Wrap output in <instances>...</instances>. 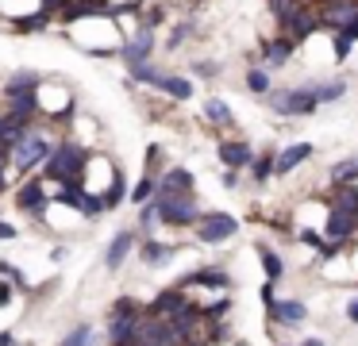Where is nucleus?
<instances>
[{
  "label": "nucleus",
  "mask_w": 358,
  "mask_h": 346,
  "mask_svg": "<svg viewBox=\"0 0 358 346\" xmlns=\"http://www.w3.org/2000/svg\"><path fill=\"white\" fill-rule=\"evenodd\" d=\"M262 100L278 120H308L324 108L312 85H281V89H270Z\"/></svg>",
  "instance_id": "f257e3e1"
},
{
  "label": "nucleus",
  "mask_w": 358,
  "mask_h": 346,
  "mask_svg": "<svg viewBox=\"0 0 358 346\" xmlns=\"http://www.w3.org/2000/svg\"><path fill=\"white\" fill-rule=\"evenodd\" d=\"M85 161H89V154L78 143L50 146L47 161H43V173H47L43 181H81L85 177Z\"/></svg>",
  "instance_id": "f03ea898"
},
{
  "label": "nucleus",
  "mask_w": 358,
  "mask_h": 346,
  "mask_svg": "<svg viewBox=\"0 0 358 346\" xmlns=\"http://www.w3.org/2000/svg\"><path fill=\"white\" fill-rule=\"evenodd\" d=\"M155 208H158V223L166 227H193L201 219V204L193 192H155Z\"/></svg>",
  "instance_id": "7ed1b4c3"
},
{
  "label": "nucleus",
  "mask_w": 358,
  "mask_h": 346,
  "mask_svg": "<svg viewBox=\"0 0 358 346\" xmlns=\"http://www.w3.org/2000/svg\"><path fill=\"white\" fill-rule=\"evenodd\" d=\"M196 238H201L204 246H220L227 243V238L239 235V219H235L231 212H220V208H212V212H201V219L193 223Z\"/></svg>",
  "instance_id": "20e7f679"
},
{
  "label": "nucleus",
  "mask_w": 358,
  "mask_h": 346,
  "mask_svg": "<svg viewBox=\"0 0 358 346\" xmlns=\"http://www.w3.org/2000/svg\"><path fill=\"white\" fill-rule=\"evenodd\" d=\"M50 154V143L43 135H35V131H27L24 138H20L16 146H12V166L20 169V173H31L35 166H43Z\"/></svg>",
  "instance_id": "39448f33"
},
{
  "label": "nucleus",
  "mask_w": 358,
  "mask_h": 346,
  "mask_svg": "<svg viewBox=\"0 0 358 346\" xmlns=\"http://www.w3.org/2000/svg\"><path fill=\"white\" fill-rule=\"evenodd\" d=\"M308 319V304L301 296H278V304L266 308V323L270 327H301Z\"/></svg>",
  "instance_id": "423d86ee"
},
{
  "label": "nucleus",
  "mask_w": 358,
  "mask_h": 346,
  "mask_svg": "<svg viewBox=\"0 0 358 346\" xmlns=\"http://www.w3.org/2000/svg\"><path fill=\"white\" fill-rule=\"evenodd\" d=\"M155 27H147V23H139L135 27L131 38H124L120 43V58L127 62V66H139V62H150V54H155Z\"/></svg>",
  "instance_id": "0eeeda50"
},
{
  "label": "nucleus",
  "mask_w": 358,
  "mask_h": 346,
  "mask_svg": "<svg viewBox=\"0 0 358 346\" xmlns=\"http://www.w3.org/2000/svg\"><path fill=\"white\" fill-rule=\"evenodd\" d=\"M316 15H320V31H339L343 23H350L358 15V0H324V4H316Z\"/></svg>",
  "instance_id": "6e6552de"
},
{
  "label": "nucleus",
  "mask_w": 358,
  "mask_h": 346,
  "mask_svg": "<svg viewBox=\"0 0 358 346\" xmlns=\"http://www.w3.org/2000/svg\"><path fill=\"white\" fill-rule=\"evenodd\" d=\"M281 31H285V35L293 38L296 46H304V43H308V38H312V35H316V31H320V15H316V4H304L301 12H296V15H289V20L281 23Z\"/></svg>",
  "instance_id": "1a4fd4ad"
},
{
  "label": "nucleus",
  "mask_w": 358,
  "mask_h": 346,
  "mask_svg": "<svg viewBox=\"0 0 358 346\" xmlns=\"http://www.w3.org/2000/svg\"><path fill=\"white\" fill-rule=\"evenodd\" d=\"M193 308V300H189V292L181 289V284H173V289H162L155 296V304L147 308L150 315H162V319H178L181 312H189Z\"/></svg>",
  "instance_id": "9d476101"
},
{
  "label": "nucleus",
  "mask_w": 358,
  "mask_h": 346,
  "mask_svg": "<svg viewBox=\"0 0 358 346\" xmlns=\"http://www.w3.org/2000/svg\"><path fill=\"white\" fill-rule=\"evenodd\" d=\"M312 154H316V146H312V143H289V146H281L278 158H273V177L296 173V169L312 158Z\"/></svg>",
  "instance_id": "9b49d317"
},
{
  "label": "nucleus",
  "mask_w": 358,
  "mask_h": 346,
  "mask_svg": "<svg viewBox=\"0 0 358 346\" xmlns=\"http://www.w3.org/2000/svg\"><path fill=\"white\" fill-rule=\"evenodd\" d=\"M216 154H220V161H224V169H247L250 161H255V146L247 143V138H224V143L216 146Z\"/></svg>",
  "instance_id": "f8f14e48"
},
{
  "label": "nucleus",
  "mask_w": 358,
  "mask_h": 346,
  "mask_svg": "<svg viewBox=\"0 0 358 346\" xmlns=\"http://www.w3.org/2000/svg\"><path fill=\"white\" fill-rule=\"evenodd\" d=\"M293 54H296V43L285 35V31H278L273 38H266V43H262V66L266 69H281V66H289Z\"/></svg>",
  "instance_id": "ddd939ff"
},
{
  "label": "nucleus",
  "mask_w": 358,
  "mask_h": 346,
  "mask_svg": "<svg viewBox=\"0 0 358 346\" xmlns=\"http://www.w3.org/2000/svg\"><path fill=\"white\" fill-rule=\"evenodd\" d=\"M16 204L24 208L27 215H43L47 212V189H43V177H27L24 189H20Z\"/></svg>",
  "instance_id": "4468645a"
},
{
  "label": "nucleus",
  "mask_w": 358,
  "mask_h": 346,
  "mask_svg": "<svg viewBox=\"0 0 358 346\" xmlns=\"http://www.w3.org/2000/svg\"><path fill=\"white\" fill-rule=\"evenodd\" d=\"M193 189H196V181H193V173H189L185 166H170L155 181V192H193Z\"/></svg>",
  "instance_id": "2eb2a0df"
},
{
  "label": "nucleus",
  "mask_w": 358,
  "mask_h": 346,
  "mask_svg": "<svg viewBox=\"0 0 358 346\" xmlns=\"http://www.w3.org/2000/svg\"><path fill=\"white\" fill-rule=\"evenodd\" d=\"M139 315H112V323H108V346H131L135 343V323H139Z\"/></svg>",
  "instance_id": "dca6fc26"
},
{
  "label": "nucleus",
  "mask_w": 358,
  "mask_h": 346,
  "mask_svg": "<svg viewBox=\"0 0 358 346\" xmlns=\"http://www.w3.org/2000/svg\"><path fill=\"white\" fill-rule=\"evenodd\" d=\"M135 250V231H120L116 238L108 243V254H104V266L108 269H120L127 261V254Z\"/></svg>",
  "instance_id": "f3484780"
},
{
  "label": "nucleus",
  "mask_w": 358,
  "mask_h": 346,
  "mask_svg": "<svg viewBox=\"0 0 358 346\" xmlns=\"http://www.w3.org/2000/svg\"><path fill=\"white\" fill-rule=\"evenodd\" d=\"M155 89L166 92L170 100H193V81H189V77H178V73H158Z\"/></svg>",
  "instance_id": "a211bd4d"
},
{
  "label": "nucleus",
  "mask_w": 358,
  "mask_h": 346,
  "mask_svg": "<svg viewBox=\"0 0 358 346\" xmlns=\"http://www.w3.org/2000/svg\"><path fill=\"white\" fill-rule=\"evenodd\" d=\"M327 185H358V154L331 161L327 166Z\"/></svg>",
  "instance_id": "6ab92c4d"
},
{
  "label": "nucleus",
  "mask_w": 358,
  "mask_h": 346,
  "mask_svg": "<svg viewBox=\"0 0 358 346\" xmlns=\"http://www.w3.org/2000/svg\"><path fill=\"white\" fill-rule=\"evenodd\" d=\"M255 250H258V261H262L266 281H281V277H285V258H281V254L273 250L270 243H258Z\"/></svg>",
  "instance_id": "aec40b11"
},
{
  "label": "nucleus",
  "mask_w": 358,
  "mask_h": 346,
  "mask_svg": "<svg viewBox=\"0 0 358 346\" xmlns=\"http://www.w3.org/2000/svg\"><path fill=\"white\" fill-rule=\"evenodd\" d=\"M273 158H278V146H266V150H258L255 154V161H250V181L255 185H266L273 177Z\"/></svg>",
  "instance_id": "412c9836"
},
{
  "label": "nucleus",
  "mask_w": 358,
  "mask_h": 346,
  "mask_svg": "<svg viewBox=\"0 0 358 346\" xmlns=\"http://www.w3.org/2000/svg\"><path fill=\"white\" fill-rule=\"evenodd\" d=\"M204 120H208L212 127H231V123H235L231 104L220 100V96H208V100H204Z\"/></svg>",
  "instance_id": "4be33fe9"
},
{
  "label": "nucleus",
  "mask_w": 358,
  "mask_h": 346,
  "mask_svg": "<svg viewBox=\"0 0 358 346\" xmlns=\"http://www.w3.org/2000/svg\"><path fill=\"white\" fill-rule=\"evenodd\" d=\"M139 254H143V261H147V266H166V261H170L173 254H178V246H170V243H158V238H147Z\"/></svg>",
  "instance_id": "5701e85b"
},
{
  "label": "nucleus",
  "mask_w": 358,
  "mask_h": 346,
  "mask_svg": "<svg viewBox=\"0 0 358 346\" xmlns=\"http://www.w3.org/2000/svg\"><path fill=\"white\" fill-rule=\"evenodd\" d=\"M312 89H316L320 104H335V100L347 96V81H343V77H331V81H312Z\"/></svg>",
  "instance_id": "b1692460"
},
{
  "label": "nucleus",
  "mask_w": 358,
  "mask_h": 346,
  "mask_svg": "<svg viewBox=\"0 0 358 346\" xmlns=\"http://www.w3.org/2000/svg\"><path fill=\"white\" fill-rule=\"evenodd\" d=\"M243 81H247V92H255V96H266V92L273 89V81H270V69H266V66H250Z\"/></svg>",
  "instance_id": "393cba45"
},
{
  "label": "nucleus",
  "mask_w": 358,
  "mask_h": 346,
  "mask_svg": "<svg viewBox=\"0 0 358 346\" xmlns=\"http://www.w3.org/2000/svg\"><path fill=\"white\" fill-rule=\"evenodd\" d=\"M266 4H270L273 20H278V27H281V23H285L289 15H296V12H301V8L308 4V0H266Z\"/></svg>",
  "instance_id": "a878e982"
},
{
  "label": "nucleus",
  "mask_w": 358,
  "mask_h": 346,
  "mask_svg": "<svg viewBox=\"0 0 358 346\" xmlns=\"http://www.w3.org/2000/svg\"><path fill=\"white\" fill-rule=\"evenodd\" d=\"M104 208H116L120 200H124V173H112V185H108V192H104Z\"/></svg>",
  "instance_id": "bb28decb"
},
{
  "label": "nucleus",
  "mask_w": 358,
  "mask_h": 346,
  "mask_svg": "<svg viewBox=\"0 0 358 346\" xmlns=\"http://www.w3.org/2000/svg\"><path fill=\"white\" fill-rule=\"evenodd\" d=\"M127 69H131V81H143V85H155L158 73H162V69H155L150 62H139V66H127Z\"/></svg>",
  "instance_id": "cd10ccee"
},
{
  "label": "nucleus",
  "mask_w": 358,
  "mask_h": 346,
  "mask_svg": "<svg viewBox=\"0 0 358 346\" xmlns=\"http://www.w3.org/2000/svg\"><path fill=\"white\" fill-rule=\"evenodd\" d=\"M155 181H158V177H143V181L139 185H135V192H131V204H147V200L150 196H155Z\"/></svg>",
  "instance_id": "c85d7f7f"
},
{
  "label": "nucleus",
  "mask_w": 358,
  "mask_h": 346,
  "mask_svg": "<svg viewBox=\"0 0 358 346\" xmlns=\"http://www.w3.org/2000/svg\"><path fill=\"white\" fill-rule=\"evenodd\" d=\"M258 300H262V312L278 304V281H262V289H258Z\"/></svg>",
  "instance_id": "c756f323"
},
{
  "label": "nucleus",
  "mask_w": 358,
  "mask_h": 346,
  "mask_svg": "<svg viewBox=\"0 0 358 346\" xmlns=\"http://www.w3.org/2000/svg\"><path fill=\"white\" fill-rule=\"evenodd\" d=\"M89 338H93V331H89V327H73L70 335L62 338V346H89Z\"/></svg>",
  "instance_id": "7c9ffc66"
},
{
  "label": "nucleus",
  "mask_w": 358,
  "mask_h": 346,
  "mask_svg": "<svg viewBox=\"0 0 358 346\" xmlns=\"http://www.w3.org/2000/svg\"><path fill=\"white\" fill-rule=\"evenodd\" d=\"M331 35H335V62H347L350 58V46H355V43H350V38L347 35H339V31H331Z\"/></svg>",
  "instance_id": "2f4dec72"
},
{
  "label": "nucleus",
  "mask_w": 358,
  "mask_h": 346,
  "mask_svg": "<svg viewBox=\"0 0 358 346\" xmlns=\"http://www.w3.org/2000/svg\"><path fill=\"white\" fill-rule=\"evenodd\" d=\"M189 35H193V20H181L178 27H173V35H170V50H173V46H181Z\"/></svg>",
  "instance_id": "473e14b6"
},
{
  "label": "nucleus",
  "mask_w": 358,
  "mask_h": 346,
  "mask_svg": "<svg viewBox=\"0 0 358 346\" xmlns=\"http://www.w3.org/2000/svg\"><path fill=\"white\" fill-rule=\"evenodd\" d=\"M104 212V200L93 196V192H85V200H81V215H101Z\"/></svg>",
  "instance_id": "72a5a7b5"
},
{
  "label": "nucleus",
  "mask_w": 358,
  "mask_h": 346,
  "mask_svg": "<svg viewBox=\"0 0 358 346\" xmlns=\"http://www.w3.org/2000/svg\"><path fill=\"white\" fill-rule=\"evenodd\" d=\"M339 35H347L350 43H358V15H355L350 23H343V27H339Z\"/></svg>",
  "instance_id": "f704fd0d"
},
{
  "label": "nucleus",
  "mask_w": 358,
  "mask_h": 346,
  "mask_svg": "<svg viewBox=\"0 0 358 346\" xmlns=\"http://www.w3.org/2000/svg\"><path fill=\"white\" fill-rule=\"evenodd\" d=\"M343 312H347V323H358V292L347 300V308H343Z\"/></svg>",
  "instance_id": "c9c22d12"
},
{
  "label": "nucleus",
  "mask_w": 358,
  "mask_h": 346,
  "mask_svg": "<svg viewBox=\"0 0 358 346\" xmlns=\"http://www.w3.org/2000/svg\"><path fill=\"white\" fill-rule=\"evenodd\" d=\"M193 69H196L201 77H216V73H220V66H212V62H196Z\"/></svg>",
  "instance_id": "e433bc0d"
},
{
  "label": "nucleus",
  "mask_w": 358,
  "mask_h": 346,
  "mask_svg": "<svg viewBox=\"0 0 358 346\" xmlns=\"http://www.w3.org/2000/svg\"><path fill=\"white\" fill-rule=\"evenodd\" d=\"M224 189H239V169H224Z\"/></svg>",
  "instance_id": "4c0bfd02"
},
{
  "label": "nucleus",
  "mask_w": 358,
  "mask_h": 346,
  "mask_svg": "<svg viewBox=\"0 0 358 346\" xmlns=\"http://www.w3.org/2000/svg\"><path fill=\"white\" fill-rule=\"evenodd\" d=\"M0 277H12V281L20 284V273H16V266H8V261H0Z\"/></svg>",
  "instance_id": "58836bf2"
},
{
  "label": "nucleus",
  "mask_w": 358,
  "mask_h": 346,
  "mask_svg": "<svg viewBox=\"0 0 358 346\" xmlns=\"http://www.w3.org/2000/svg\"><path fill=\"white\" fill-rule=\"evenodd\" d=\"M4 304H12V289H8V284H0V308H4Z\"/></svg>",
  "instance_id": "ea45409f"
},
{
  "label": "nucleus",
  "mask_w": 358,
  "mask_h": 346,
  "mask_svg": "<svg viewBox=\"0 0 358 346\" xmlns=\"http://www.w3.org/2000/svg\"><path fill=\"white\" fill-rule=\"evenodd\" d=\"M0 238H16V227L12 223H0Z\"/></svg>",
  "instance_id": "a19ab883"
},
{
  "label": "nucleus",
  "mask_w": 358,
  "mask_h": 346,
  "mask_svg": "<svg viewBox=\"0 0 358 346\" xmlns=\"http://www.w3.org/2000/svg\"><path fill=\"white\" fill-rule=\"evenodd\" d=\"M0 346H16V338H12V331H0Z\"/></svg>",
  "instance_id": "79ce46f5"
},
{
  "label": "nucleus",
  "mask_w": 358,
  "mask_h": 346,
  "mask_svg": "<svg viewBox=\"0 0 358 346\" xmlns=\"http://www.w3.org/2000/svg\"><path fill=\"white\" fill-rule=\"evenodd\" d=\"M296 346H327V343H324V338H301Z\"/></svg>",
  "instance_id": "37998d69"
},
{
  "label": "nucleus",
  "mask_w": 358,
  "mask_h": 346,
  "mask_svg": "<svg viewBox=\"0 0 358 346\" xmlns=\"http://www.w3.org/2000/svg\"><path fill=\"white\" fill-rule=\"evenodd\" d=\"M281 346H289V343H281Z\"/></svg>",
  "instance_id": "c03bdc74"
},
{
  "label": "nucleus",
  "mask_w": 358,
  "mask_h": 346,
  "mask_svg": "<svg viewBox=\"0 0 358 346\" xmlns=\"http://www.w3.org/2000/svg\"><path fill=\"white\" fill-rule=\"evenodd\" d=\"M196 4H201V0H196Z\"/></svg>",
  "instance_id": "a18cd8bd"
}]
</instances>
